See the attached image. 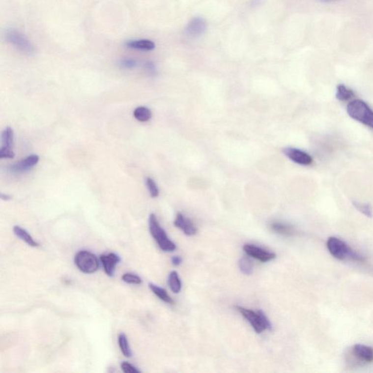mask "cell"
<instances>
[{
	"label": "cell",
	"mask_w": 373,
	"mask_h": 373,
	"mask_svg": "<svg viewBox=\"0 0 373 373\" xmlns=\"http://www.w3.org/2000/svg\"><path fill=\"white\" fill-rule=\"evenodd\" d=\"M119 346H120L121 352L124 355L125 357L130 358L132 355L131 353V348H130L129 344H128V339L125 336V334L122 333L118 337Z\"/></svg>",
	"instance_id": "7402d4cb"
},
{
	"label": "cell",
	"mask_w": 373,
	"mask_h": 373,
	"mask_svg": "<svg viewBox=\"0 0 373 373\" xmlns=\"http://www.w3.org/2000/svg\"><path fill=\"white\" fill-rule=\"evenodd\" d=\"M149 228L151 235L163 251L172 252L176 249V244L169 239L166 231L160 226L158 219L154 214H150L149 216Z\"/></svg>",
	"instance_id": "277c9868"
},
{
	"label": "cell",
	"mask_w": 373,
	"mask_h": 373,
	"mask_svg": "<svg viewBox=\"0 0 373 373\" xmlns=\"http://www.w3.org/2000/svg\"><path fill=\"white\" fill-rule=\"evenodd\" d=\"M240 270L245 275H251L253 272V263L249 258H241L238 262Z\"/></svg>",
	"instance_id": "603a6c76"
},
{
	"label": "cell",
	"mask_w": 373,
	"mask_h": 373,
	"mask_svg": "<svg viewBox=\"0 0 373 373\" xmlns=\"http://www.w3.org/2000/svg\"><path fill=\"white\" fill-rule=\"evenodd\" d=\"M172 262L173 265H175V266H178V265H179L182 263V259L180 257L175 256L172 258Z\"/></svg>",
	"instance_id": "f546056e"
},
{
	"label": "cell",
	"mask_w": 373,
	"mask_h": 373,
	"mask_svg": "<svg viewBox=\"0 0 373 373\" xmlns=\"http://www.w3.org/2000/svg\"><path fill=\"white\" fill-rule=\"evenodd\" d=\"M13 232H14L15 235H16V236L19 237V238H21V239L22 240V241H24V242L27 243V244H28L29 246H30V247H38V243H37V241H34V240L33 239L32 237H31V235L25 230L23 229V228L19 227V226H15V227L13 228Z\"/></svg>",
	"instance_id": "ac0fdd59"
},
{
	"label": "cell",
	"mask_w": 373,
	"mask_h": 373,
	"mask_svg": "<svg viewBox=\"0 0 373 373\" xmlns=\"http://www.w3.org/2000/svg\"><path fill=\"white\" fill-rule=\"evenodd\" d=\"M355 96L354 92L351 89L347 87L345 85L340 84L337 86L336 96L337 99L341 102H345L350 100Z\"/></svg>",
	"instance_id": "2e32d148"
},
{
	"label": "cell",
	"mask_w": 373,
	"mask_h": 373,
	"mask_svg": "<svg viewBox=\"0 0 373 373\" xmlns=\"http://www.w3.org/2000/svg\"><path fill=\"white\" fill-rule=\"evenodd\" d=\"M244 250L247 255L262 262H268L276 258V254L268 252L260 247H256L251 244H246Z\"/></svg>",
	"instance_id": "ba28073f"
},
{
	"label": "cell",
	"mask_w": 373,
	"mask_h": 373,
	"mask_svg": "<svg viewBox=\"0 0 373 373\" xmlns=\"http://www.w3.org/2000/svg\"><path fill=\"white\" fill-rule=\"evenodd\" d=\"M327 247L332 256L340 260L350 259L362 262L365 259L364 257L353 250L346 243L336 237H330L328 238Z\"/></svg>",
	"instance_id": "6da1fadb"
},
{
	"label": "cell",
	"mask_w": 373,
	"mask_h": 373,
	"mask_svg": "<svg viewBox=\"0 0 373 373\" xmlns=\"http://www.w3.org/2000/svg\"><path fill=\"white\" fill-rule=\"evenodd\" d=\"M149 289L152 290V292L158 297L161 299L163 301L169 304H173L174 301L172 300V297L169 295L167 291L163 288L157 286V285H153V284H149Z\"/></svg>",
	"instance_id": "d6986e66"
},
{
	"label": "cell",
	"mask_w": 373,
	"mask_h": 373,
	"mask_svg": "<svg viewBox=\"0 0 373 373\" xmlns=\"http://www.w3.org/2000/svg\"><path fill=\"white\" fill-rule=\"evenodd\" d=\"M100 259L107 276L111 277L113 276L116 265L120 262V258L115 253H110L108 255H101Z\"/></svg>",
	"instance_id": "8fae6325"
},
{
	"label": "cell",
	"mask_w": 373,
	"mask_h": 373,
	"mask_svg": "<svg viewBox=\"0 0 373 373\" xmlns=\"http://www.w3.org/2000/svg\"><path fill=\"white\" fill-rule=\"evenodd\" d=\"M75 265L85 273H95L99 269V260L96 255L87 251H81L75 258Z\"/></svg>",
	"instance_id": "8992f818"
},
{
	"label": "cell",
	"mask_w": 373,
	"mask_h": 373,
	"mask_svg": "<svg viewBox=\"0 0 373 373\" xmlns=\"http://www.w3.org/2000/svg\"><path fill=\"white\" fill-rule=\"evenodd\" d=\"M6 40L18 51L27 55H32L34 53V45L24 34L17 30H7L5 34Z\"/></svg>",
	"instance_id": "5b68a950"
},
{
	"label": "cell",
	"mask_w": 373,
	"mask_h": 373,
	"mask_svg": "<svg viewBox=\"0 0 373 373\" xmlns=\"http://www.w3.org/2000/svg\"><path fill=\"white\" fill-rule=\"evenodd\" d=\"M235 309L250 323L257 333L260 334L265 330H271V324L263 311L259 310L255 312L241 306H235Z\"/></svg>",
	"instance_id": "3957f363"
},
{
	"label": "cell",
	"mask_w": 373,
	"mask_h": 373,
	"mask_svg": "<svg viewBox=\"0 0 373 373\" xmlns=\"http://www.w3.org/2000/svg\"><path fill=\"white\" fill-rule=\"evenodd\" d=\"M40 161V157L37 155H31L21 160L19 163L10 166V171L14 173H23L28 172L37 165Z\"/></svg>",
	"instance_id": "9c48e42d"
},
{
	"label": "cell",
	"mask_w": 373,
	"mask_h": 373,
	"mask_svg": "<svg viewBox=\"0 0 373 373\" xmlns=\"http://www.w3.org/2000/svg\"><path fill=\"white\" fill-rule=\"evenodd\" d=\"M121 369L125 373H139L140 371L137 370L135 367L133 366L131 364L128 362H123L121 364Z\"/></svg>",
	"instance_id": "83f0119b"
},
{
	"label": "cell",
	"mask_w": 373,
	"mask_h": 373,
	"mask_svg": "<svg viewBox=\"0 0 373 373\" xmlns=\"http://www.w3.org/2000/svg\"><path fill=\"white\" fill-rule=\"evenodd\" d=\"M122 279L125 283L130 284V285H141L143 282L140 276L131 273H125L122 276Z\"/></svg>",
	"instance_id": "d4e9b609"
},
{
	"label": "cell",
	"mask_w": 373,
	"mask_h": 373,
	"mask_svg": "<svg viewBox=\"0 0 373 373\" xmlns=\"http://www.w3.org/2000/svg\"><path fill=\"white\" fill-rule=\"evenodd\" d=\"M125 46L130 49L139 50L143 51H152L155 48V42L150 40H129L125 42Z\"/></svg>",
	"instance_id": "5bb4252c"
},
{
	"label": "cell",
	"mask_w": 373,
	"mask_h": 373,
	"mask_svg": "<svg viewBox=\"0 0 373 373\" xmlns=\"http://www.w3.org/2000/svg\"><path fill=\"white\" fill-rule=\"evenodd\" d=\"M206 30V21L201 18H195L187 25L186 32L191 37H198L203 34Z\"/></svg>",
	"instance_id": "7c38bea8"
},
{
	"label": "cell",
	"mask_w": 373,
	"mask_h": 373,
	"mask_svg": "<svg viewBox=\"0 0 373 373\" xmlns=\"http://www.w3.org/2000/svg\"><path fill=\"white\" fill-rule=\"evenodd\" d=\"M346 111L353 120L373 129V110L366 102L361 99L351 101L347 105Z\"/></svg>",
	"instance_id": "7a4b0ae2"
},
{
	"label": "cell",
	"mask_w": 373,
	"mask_h": 373,
	"mask_svg": "<svg viewBox=\"0 0 373 373\" xmlns=\"http://www.w3.org/2000/svg\"><path fill=\"white\" fill-rule=\"evenodd\" d=\"M0 198L4 201H8L11 199V197H10V196H8V195H4L2 194V193H1V195H0Z\"/></svg>",
	"instance_id": "1f68e13d"
},
{
	"label": "cell",
	"mask_w": 373,
	"mask_h": 373,
	"mask_svg": "<svg viewBox=\"0 0 373 373\" xmlns=\"http://www.w3.org/2000/svg\"><path fill=\"white\" fill-rule=\"evenodd\" d=\"M146 185L147 187L148 190H149V194H150L151 197L156 198L159 196V190L157 186L156 183L155 181L150 177H147L146 179Z\"/></svg>",
	"instance_id": "484cf974"
},
{
	"label": "cell",
	"mask_w": 373,
	"mask_h": 373,
	"mask_svg": "<svg viewBox=\"0 0 373 373\" xmlns=\"http://www.w3.org/2000/svg\"><path fill=\"white\" fill-rule=\"evenodd\" d=\"M353 351L355 356L360 360L368 363L373 362V348L371 347L356 344L353 346Z\"/></svg>",
	"instance_id": "4fadbf2b"
},
{
	"label": "cell",
	"mask_w": 373,
	"mask_h": 373,
	"mask_svg": "<svg viewBox=\"0 0 373 373\" xmlns=\"http://www.w3.org/2000/svg\"><path fill=\"white\" fill-rule=\"evenodd\" d=\"M174 226L183 231L185 235L191 236L196 235L197 229L190 219L187 218L181 213H178L174 220Z\"/></svg>",
	"instance_id": "30bf717a"
},
{
	"label": "cell",
	"mask_w": 373,
	"mask_h": 373,
	"mask_svg": "<svg viewBox=\"0 0 373 373\" xmlns=\"http://www.w3.org/2000/svg\"><path fill=\"white\" fill-rule=\"evenodd\" d=\"M15 153L13 149H2L0 148V158H7V159H12L14 158Z\"/></svg>",
	"instance_id": "f1b7e54d"
},
{
	"label": "cell",
	"mask_w": 373,
	"mask_h": 373,
	"mask_svg": "<svg viewBox=\"0 0 373 373\" xmlns=\"http://www.w3.org/2000/svg\"><path fill=\"white\" fill-rule=\"evenodd\" d=\"M144 66H145V69L148 72H151V73H153V72H155V65L152 62H146L145 64H144Z\"/></svg>",
	"instance_id": "4dcf8cb0"
},
{
	"label": "cell",
	"mask_w": 373,
	"mask_h": 373,
	"mask_svg": "<svg viewBox=\"0 0 373 373\" xmlns=\"http://www.w3.org/2000/svg\"><path fill=\"white\" fill-rule=\"evenodd\" d=\"M14 142V132L10 127L4 128L1 134V148L2 149H13Z\"/></svg>",
	"instance_id": "9a60e30c"
},
{
	"label": "cell",
	"mask_w": 373,
	"mask_h": 373,
	"mask_svg": "<svg viewBox=\"0 0 373 373\" xmlns=\"http://www.w3.org/2000/svg\"><path fill=\"white\" fill-rule=\"evenodd\" d=\"M134 116L138 121L146 122L152 117V113L147 107H138L134 110Z\"/></svg>",
	"instance_id": "44dd1931"
},
{
	"label": "cell",
	"mask_w": 373,
	"mask_h": 373,
	"mask_svg": "<svg viewBox=\"0 0 373 373\" xmlns=\"http://www.w3.org/2000/svg\"><path fill=\"white\" fill-rule=\"evenodd\" d=\"M120 66L123 69H134L137 66V60L133 58H123L120 61Z\"/></svg>",
	"instance_id": "4316f807"
},
{
	"label": "cell",
	"mask_w": 373,
	"mask_h": 373,
	"mask_svg": "<svg viewBox=\"0 0 373 373\" xmlns=\"http://www.w3.org/2000/svg\"><path fill=\"white\" fill-rule=\"evenodd\" d=\"M284 153L293 162L302 166H310L313 163L312 157L307 152L297 148L287 147L283 149Z\"/></svg>",
	"instance_id": "52a82bcc"
},
{
	"label": "cell",
	"mask_w": 373,
	"mask_h": 373,
	"mask_svg": "<svg viewBox=\"0 0 373 373\" xmlns=\"http://www.w3.org/2000/svg\"><path fill=\"white\" fill-rule=\"evenodd\" d=\"M169 285L170 289L175 294H177L182 289V283L176 271L171 272L169 276Z\"/></svg>",
	"instance_id": "ffe728a7"
},
{
	"label": "cell",
	"mask_w": 373,
	"mask_h": 373,
	"mask_svg": "<svg viewBox=\"0 0 373 373\" xmlns=\"http://www.w3.org/2000/svg\"><path fill=\"white\" fill-rule=\"evenodd\" d=\"M270 228L273 232L281 234V235H287V236H289L294 233L293 227L285 223H279V222L272 223L270 225Z\"/></svg>",
	"instance_id": "e0dca14e"
},
{
	"label": "cell",
	"mask_w": 373,
	"mask_h": 373,
	"mask_svg": "<svg viewBox=\"0 0 373 373\" xmlns=\"http://www.w3.org/2000/svg\"><path fill=\"white\" fill-rule=\"evenodd\" d=\"M354 207L360 211L362 214H365L366 217H373V211L372 206L368 203H359V202H353Z\"/></svg>",
	"instance_id": "cb8c5ba5"
}]
</instances>
